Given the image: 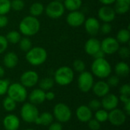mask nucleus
<instances>
[{
  "label": "nucleus",
  "instance_id": "f257e3e1",
  "mask_svg": "<svg viewBox=\"0 0 130 130\" xmlns=\"http://www.w3.org/2000/svg\"><path fill=\"white\" fill-rule=\"evenodd\" d=\"M40 21L36 17L27 15L22 18L18 25V30L21 35L24 37H32L36 35L40 30Z\"/></svg>",
  "mask_w": 130,
  "mask_h": 130
},
{
  "label": "nucleus",
  "instance_id": "f03ea898",
  "mask_svg": "<svg viewBox=\"0 0 130 130\" xmlns=\"http://www.w3.org/2000/svg\"><path fill=\"white\" fill-rule=\"evenodd\" d=\"M93 75L104 79L108 78L112 72V67L110 62L105 59H94L91 66Z\"/></svg>",
  "mask_w": 130,
  "mask_h": 130
},
{
  "label": "nucleus",
  "instance_id": "7ed1b4c3",
  "mask_svg": "<svg viewBox=\"0 0 130 130\" xmlns=\"http://www.w3.org/2000/svg\"><path fill=\"white\" fill-rule=\"evenodd\" d=\"M47 52L42 46H33L26 53L25 59L27 62L34 66L43 65L47 59Z\"/></svg>",
  "mask_w": 130,
  "mask_h": 130
},
{
  "label": "nucleus",
  "instance_id": "20e7f679",
  "mask_svg": "<svg viewBox=\"0 0 130 130\" xmlns=\"http://www.w3.org/2000/svg\"><path fill=\"white\" fill-rule=\"evenodd\" d=\"M74 71L72 68L64 66L57 69L54 73L53 80L60 86L70 85L74 79Z\"/></svg>",
  "mask_w": 130,
  "mask_h": 130
},
{
  "label": "nucleus",
  "instance_id": "39448f33",
  "mask_svg": "<svg viewBox=\"0 0 130 130\" xmlns=\"http://www.w3.org/2000/svg\"><path fill=\"white\" fill-rule=\"evenodd\" d=\"M8 97L11 98L16 103L24 102L27 98V91L25 87L21 83H12L9 85L7 91Z\"/></svg>",
  "mask_w": 130,
  "mask_h": 130
},
{
  "label": "nucleus",
  "instance_id": "423d86ee",
  "mask_svg": "<svg viewBox=\"0 0 130 130\" xmlns=\"http://www.w3.org/2000/svg\"><path fill=\"white\" fill-rule=\"evenodd\" d=\"M65 11L66 9L63 3L56 0H53L49 2L44 9L46 16L51 19H58L61 18L64 14Z\"/></svg>",
  "mask_w": 130,
  "mask_h": 130
},
{
  "label": "nucleus",
  "instance_id": "0eeeda50",
  "mask_svg": "<svg viewBox=\"0 0 130 130\" xmlns=\"http://www.w3.org/2000/svg\"><path fill=\"white\" fill-rule=\"evenodd\" d=\"M53 117L59 123H66L72 117V110L68 105L59 103L53 108Z\"/></svg>",
  "mask_w": 130,
  "mask_h": 130
},
{
  "label": "nucleus",
  "instance_id": "6e6552de",
  "mask_svg": "<svg viewBox=\"0 0 130 130\" xmlns=\"http://www.w3.org/2000/svg\"><path fill=\"white\" fill-rule=\"evenodd\" d=\"M39 116V110L31 103H25L21 109V117L26 123H34Z\"/></svg>",
  "mask_w": 130,
  "mask_h": 130
},
{
  "label": "nucleus",
  "instance_id": "1a4fd4ad",
  "mask_svg": "<svg viewBox=\"0 0 130 130\" xmlns=\"http://www.w3.org/2000/svg\"><path fill=\"white\" fill-rule=\"evenodd\" d=\"M94 82V75L91 72L84 71L79 74L78 78V87L81 91L86 93L91 91Z\"/></svg>",
  "mask_w": 130,
  "mask_h": 130
},
{
  "label": "nucleus",
  "instance_id": "9d476101",
  "mask_svg": "<svg viewBox=\"0 0 130 130\" xmlns=\"http://www.w3.org/2000/svg\"><path fill=\"white\" fill-rule=\"evenodd\" d=\"M120 44L115 37H107L101 41V49L105 55H113L117 53Z\"/></svg>",
  "mask_w": 130,
  "mask_h": 130
},
{
  "label": "nucleus",
  "instance_id": "9b49d317",
  "mask_svg": "<svg viewBox=\"0 0 130 130\" xmlns=\"http://www.w3.org/2000/svg\"><path fill=\"white\" fill-rule=\"evenodd\" d=\"M117 13L113 7L110 5H103L98 11V20L104 23H111L116 18Z\"/></svg>",
  "mask_w": 130,
  "mask_h": 130
},
{
  "label": "nucleus",
  "instance_id": "f8f14e48",
  "mask_svg": "<svg viewBox=\"0 0 130 130\" xmlns=\"http://www.w3.org/2000/svg\"><path fill=\"white\" fill-rule=\"evenodd\" d=\"M86 18L85 14L78 10L69 11V13L66 16V23L72 27H78L84 24Z\"/></svg>",
  "mask_w": 130,
  "mask_h": 130
},
{
  "label": "nucleus",
  "instance_id": "ddd939ff",
  "mask_svg": "<svg viewBox=\"0 0 130 130\" xmlns=\"http://www.w3.org/2000/svg\"><path fill=\"white\" fill-rule=\"evenodd\" d=\"M21 84L25 88H32L39 82V75L37 72L27 70L22 73L20 78Z\"/></svg>",
  "mask_w": 130,
  "mask_h": 130
},
{
  "label": "nucleus",
  "instance_id": "4468645a",
  "mask_svg": "<svg viewBox=\"0 0 130 130\" xmlns=\"http://www.w3.org/2000/svg\"><path fill=\"white\" fill-rule=\"evenodd\" d=\"M107 120L115 126H120L125 123L126 120V114L122 110L116 108L108 113Z\"/></svg>",
  "mask_w": 130,
  "mask_h": 130
},
{
  "label": "nucleus",
  "instance_id": "2eb2a0df",
  "mask_svg": "<svg viewBox=\"0 0 130 130\" xmlns=\"http://www.w3.org/2000/svg\"><path fill=\"white\" fill-rule=\"evenodd\" d=\"M83 25L86 33L92 37L96 36L100 32L101 24L98 18L94 17H89L85 19Z\"/></svg>",
  "mask_w": 130,
  "mask_h": 130
},
{
  "label": "nucleus",
  "instance_id": "dca6fc26",
  "mask_svg": "<svg viewBox=\"0 0 130 130\" xmlns=\"http://www.w3.org/2000/svg\"><path fill=\"white\" fill-rule=\"evenodd\" d=\"M85 52L91 56H94L99 50H101V40L96 37H91L89 38L85 43L84 46Z\"/></svg>",
  "mask_w": 130,
  "mask_h": 130
},
{
  "label": "nucleus",
  "instance_id": "f3484780",
  "mask_svg": "<svg viewBox=\"0 0 130 130\" xmlns=\"http://www.w3.org/2000/svg\"><path fill=\"white\" fill-rule=\"evenodd\" d=\"M101 106L105 110H112L116 109L119 104V98L117 95L113 94H107L101 101Z\"/></svg>",
  "mask_w": 130,
  "mask_h": 130
},
{
  "label": "nucleus",
  "instance_id": "a211bd4d",
  "mask_svg": "<svg viewBox=\"0 0 130 130\" xmlns=\"http://www.w3.org/2000/svg\"><path fill=\"white\" fill-rule=\"evenodd\" d=\"M110 87L107 84V82L104 81H98L95 83H94V85L92 87V91L94 94L99 97V98H103L110 92Z\"/></svg>",
  "mask_w": 130,
  "mask_h": 130
},
{
  "label": "nucleus",
  "instance_id": "6ab92c4d",
  "mask_svg": "<svg viewBox=\"0 0 130 130\" xmlns=\"http://www.w3.org/2000/svg\"><path fill=\"white\" fill-rule=\"evenodd\" d=\"M77 119L82 123H87L92 118V110L86 105L79 106L76 110Z\"/></svg>",
  "mask_w": 130,
  "mask_h": 130
},
{
  "label": "nucleus",
  "instance_id": "aec40b11",
  "mask_svg": "<svg viewBox=\"0 0 130 130\" xmlns=\"http://www.w3.org/2000/svg\"><path fill=\"white\" fill-rule=\"evenodd\" d=\"M3 126L6 130H18L20 126V120L14 114H8L3 120Z\"/></svg>",
  "mask_w": 130,
  "mask_h": 130
},
{
  "label": "nucleus",
  "instance_id": "412c9836",
  "mask_svg": "<svg viewBox=\"0 0 130 130\" xmlns=\"http://www.w3.org/2000/svg\"><path fill=\"white\" fill-rule=\"evenodd\" d=\"M18 63V56L14 52L10 51L5 54L3 57V64L5 67L11 69L15 68Z\"/></svg>",
  "mask_w": 130,
  "mask_h": 130
},
{
  "label": "nucleus",
  "instance_id": "4be33fe9",
  "mask_svg": "<svg viewBox=\"0 0 130 130\" xmlns=\"http://www.w3.org/2000/svg\"><path fill=\"white\" fill-rule=\"evenodd\" d=\"M46 100L45 98V91H43L40 88H36L34 89L30 94H29V101L30 103L36 105V104H40L43 103Z\"/></svg>",
  "mask_w": 130,
  "mask_h": 130
},
{
  "label": "nucleus",
  "instance_id": "5701e85b",
  "mask_svg": "<svg viewBox=\"0 0 130 130\" xmlns=\"http://www.w3.org/2000/svg\"><path fill=\"white\" fill-rule=\"evenodd\" d=\"M113 8L118 14H126L129 11L130 0H116Z\"/></svg>",
  "mask_w": 130,
  "mask_h": 130
},
{
  "label": "nucleus",
  "instance_id": "b1692460",
  "mask_svg": "<svg viewBox=\"0 0 130 130\" xmlns=\"http://www.w3.org/2000/svg\"><path fill=\"white\" fill-rule=\"evenodd\" d=\"M114 71L118 77H126L129 74V66L126 62L121 61L116 64Z\"/></svg>",
  "mask_w": 130,
  "mask_h": 130
},
{
  "label": "nucleus",
  "instance_id": "393cba45",
  "mask_svg": "<svg viewBox=\"0 0 130 130\" xmlns=\"http://www.w3.org/2000/svg\"><path fill=\"white\" fill-rule=\"evenodd\" d=\"M53 116L49 112H44L41 114H39L38 117L35 120V123L41 126H50L53 121Z\"/></svg>",
  "mask_w": 130,
  "mask_h": 130
},
{
  "label": "nucleus",
  "instance_id": "a878e982",
  "mask_svg": "<svg viewBox=\"0 0 130 130\" xmlns=\"http://www.w3.org/2000/svg\"><path fill=\"white\" fill-rule=\"evenodd\" d=\"M117 40L119 42L120 44L125 45L128 43L130 40V31L129 28H122L120 29L116 37Z\"/></svg>",
  "mask_w": 130,
  "mask_h": 130
},
{
  "label": "nucleus",
  "instance_id": "bb28decb",
  "mask_svg": "<svg viewBox=\"0 0 130 130\" xmlns=\"http://www.w3.org/2000/svg\"><path fill=\"white\" fill-rule=\"evenodd\" d=\"M44 9H45V7L41 2H34L31 4V5L29 8L30 15L37 18L43 14Z\"/></svg>",
  "mask_w": 130,
  "mask_h": 130
},
{
  "label": "nucleus",
  "instance_id": "cd10ccee",
  "mask_svg": "<svg viewBox=\"0 0 130 130\" xmlns=\"http://www.w3.org/2000/svg\"><path fill=\"white\" fill-rule=\"evenodd\" d=\"M62 3L65 9L69 11H78L82 6V0H64Z\"/></svg>",
  "mask_w": 130,
  "mask_h": 130
},
{
  "label": "nucleus",
  "instance_id": "c85d7f7f",
  "mask_svg": "<svg viewBox=\"0 0 130 130\" xmlns=\"http://www.w3.org/2000/svg\"><path fill=\"white\" fill-rule=\"evenodd\" d=\"M21 34L18 30H11L6 35L5 38L8 40V43L11 44H18L21 39Z\"/></svg>",
  "mask_w": 130,
  "mask_h": 130
},
{
  "label": "nucleus",
  "instance_id": "c756f323",
  "mask_svg": "<svg viewBox=\"0 0 130 130\" xmlns=\"http://www.w3.org/2000/svg\"><path fill=\"white\" fill-rule=\"evenodd\" d=\"M54 83H55V82H54L53 78H52L50 77H46L40 81L39 86H40V89L46 91L50 90L53 87Z\"/></svg>",
  "mask_w": 130,
  "mask_h": 130
},
{
  "label": "nucleus",
  "instance_id": "7c9ffc66",
  "mask_svg": "<svg viewBox=\"0 0 130 130\" xmlns=\"http://www.w3.org/2000/svg\"><path fill=\"white\" fill-rule=\"evenodd\" d=\"M18 46H19V48L21 51L23 52H28L32 47H33V45H32V41L31 40L27 37H21V40L19 41V43H18Z\"/></svg>",
  "mask_w": 130,
  "mask_h": 130
},
{
  "label": "nucleus",
  "instance_id": "2f4dec72",
  "mask_svg": "<svg viewBox=\"0 0 130 130\" xmlns=\"http://www.w3.org/2000/svg\"><path fill=\"white\" fill-rule=\"evenodd\" d=\"M2 106L6 111L11 112L16 108V102L13 101L11 98L6 97L2 102Z\"/></svg>",
  "mask_w": 130,
  "mask_h": 130
},
{
  "label": "nucleus",
  "instance_id": "473e14b6",
  "mask_svg": "<svg viewBox=\"0 0 130 130\" xmlns=\"http://www.w3.org/2000/svg\"><path fill=\"white\" fill-rule=\"evenodd\" d=\"M11 10V0H0V14L6 15Z\"/></svg>",
  "mask_w": 130,
  "mask_h": 130
},
{
  "label": "nucleus",
  "instance_id": "72a5a7b5",
  "mask_svg": "<svg viewBox=\"0 0 130 130\" xmlns=\"http://www.w3.org/2000/svg\"><path fill=\"white\" fill-rule=\"evenodd\" d=\"M94 117H95L94 119H96L98 122L104 123L108 120V113L107 110H105L104 109H102V110L99 109L96 111Z\"/></svg>",
  "mask_w": 130,
  "mask_h": 130
},
{
  "label": "nucleus",
  "instance_id": "f704fd0d",
  "mask_svg": "<svg viewBox=\"0 0 130 130\" xmlns=\"http://www.w3.org/2000/svg\"><path fill=\"white\" fill-rule=\"evenodd\" d=\"M73 71H75L78 73H81L85 70V63L82 59H75L72 63Z\"/></svg>",
  "mask_w": 130,
  "mask_h": 130
},
{
  "label": "nucleus",
  "instance_id": "c9c22d12",
  "mask_svg": "<svg viewBox=\"0 0 130 130\" xmlns=\"http://www.w3.org/2000/svg\"><path fill=\"white\" fill-rule=\"evenodd\" d=\"M25 3L23 0H12L11 1V8L15 11H20L24 9Z\"/></svg>",
  "mask_w": 130,
  "mask_h": 130
},
{
  "label": "nucleus",
  "instance_id": "e433bc0d",
  "mask_svg": "<svg viewBox=\"0 0 130 130\" xmlns=\"http://www.w3.org/2000/svg\"><path fill=\"white\" fill-rule=\"evenodd\" d=\"M117 53H119V56H120V58H122L123 59H126L129 57L130 56L129 47L127 46H125V45L120 46Z\"/></svg>",
  "mask_w": 130,
  "mask_h": 130
},
{
  "label": "nucleus",
  "instance_id": "4c0bfd02",
  "mask_svg": "<svg viewBox=\"0 0 130 130\" xmlns=\"http://www.w3.org/2000/svg\"><path fill=\"white\" fill-rule=\"evenodd\" d=\"M10 82L7 79L0 78V96H2L7 93Z\"/></svg>",
  "mask_w": 130,
  "mask_h": 130
},
{
  "label": "nucleus",
  "instance_id": "58836bf2",
  "mask_svg": "<svg viewBox=\"0 0 130 130\" xmlns=\"http://www.w3.org/2000/svg\"><path fill=\"white\" fill-rule=\"evenodd\" d=\"M8 47V42L5 38V36L0 35V54L4 53Z\"/></svg>",
  "mask_w": 130,
  "mask_h": 130
},
{
  "label": "nucleus",
  "instance_id": "ea45409f",
  "mask_svg": "<svg viewBox=\"0 0 130 130\" xmlns=\"http://www.w3.org/2000/svg\"><path fill=\"white\" fill-rule=\"evenodd\" d=\"M107 82L110 87H117L120 83V77L117 75H110Z\"/></svg>",
  "mask_w": 130,
  "mask_h": 130
},
{
  "label": "nucleus",
  "instance_id": "a19ab883",
  "mask_svg": "<svg viewBox=\"0 0 130 130\" xmlns=\"http://www.w3.org/2000/svg\"><path fill=\"white\" fill-rule=\"evenodd\" d=\"M112 30V26L110 24V23H103L102 24H101V27H100V31L104 34V35H107V34H109Z\"/></svg>",
  "mask_w": 130,
  "mask_h": 130
},
{
  "label": "nucleus",
  "instance_id": "79ce46f5",
  "mask_svg": "<svg viewBox=\"0 0 130 130\" xmlns=\"http://www.w3.org/2000/svg\"><path fill=\"white\" fill-rule=\"evenodd\" d=\"M91 110H95L97 111L98 110H99L101 107V101H99L97 99H93L91 100L89 104H88V106Z\"/></svg>",
  "mask_w": 130,
  "mask_h": 130
},
{
  "label": "nucleus",
  "instance_id": "37998d69",
  "mask_svg": "<svg viewBox=\"0 0 130 130\" xmlns=\"http://www.w3.org/2000/svg\"><path fill=\"white\" fill-rule=\"evenodd\" d=\"M88 127L91 130H99L101 129V123L96 119H91L88 121Z\"/></svg>",
  "mask_w": 130,
  "mask_h": 130
},
{
  "label": "nucleus",
  "instance_id": "c03bdc74",
  "mask_svg": "<svg viewBox=\"0 0 130 130\" xmlns=\"http://www.w3.org/2000/svg\"><path fill=\"white\" fill-rule=\"evenodd\" d=\"M120 93L123 95L130 96V85L129 84L123 85L120 88Z\"/></svg>",
  "mask_w": 130,
  "mask_h": 130
},
{
  "label": "nucleus",
  "instance_id": "a18cd8bd",
  "mask_svg": "<svg viewBox=\"0 0 130 130\" xmlns=\"http://www.w3.org/2000/svg\"><path fill=\"white\" fill-rule=\"evenodd\" d=\"M8 24V18L6 15L0 14V28L5 27Z\"/></svg>",
  "mask_w": 130,
  "mask_h": 130
},
{
  "label": "nucleus",
  "instance_id": "49530a36",
  "mask_svg": "<svg viewBox=\"0 0 130 130\" xmlns=\"http://www.w3.org/2000/svg\"><path fill=\"white\" fill-rule=\"evenodd\" d=\"M48 130H62V126L61 123L56 122V123H52L49 126Z\"/></svg>",
  "mask_w": 130,
  "mask_h": 130
},
{
  "label": "nucleus",
  "instance_id": "de8ad7c7",
  "mask_svg": "<svg viewBox=\"0 0 130 130\" xmlns=\"http://www.w3.org/2000/svg\"><path fill=\"white\" fill-rule=\"evenodd\" d=\"M45 98L47 101H53L55 98V94L53 91H47L45 93Z\"/></svg>",
  "mask_w": 130,
  "mask_h": 130
},
{
  "label": "nucleus",
  "instance_id": "09e8293b",
  "mask_svg": "<svg viewBox=\"0 0 130 130\" xmlns=\"http://www.w3.org/2000/svg\"><path fill=\"white\" fill-rule=\"evenodd\" d=\"M103 5H111L114 4L116 0H98Z\"/></svg>",
  "mask_w": 130,
  "mask_h": 130
},
{
  "label": "nucleus",
  "instance_id": "8fccbe9b",
  "mask_svg": "<svg viewBox=\"0 0 130 130\" xmlns=\"http://www.w3.org/2000/svg\"><path fill=\"white\" fill-rule=\"evenodd\" d=\"M105 53L101 50H99L93 57L94 58V59H102V58H104L105 57Z\"/></svg>",
  "mask_w": 130,
  "mask_h": 130
},
{
  "label": "nucleus",
  "instance_id": "3c124183",
  "mask_svg": "<svg viewBox=\"0 0 130 130\" xmlns=\"http://www.w3.org/2000/svg\"><path fill=\"white\" fill-rule=\"evenodd\" d=\"M119 101H121L123 103H126L128 101H130L129 96H126V95H123V94H120V98H119Z\"/></svg>",
  "mask_w": 130,
  "mask_h": 130
},
{
  "label": "nucleus",
  "instance_id": "603ef678",
  "mask_svg": "<svg viewBox=\"0 0 130 130\" xmlns=\"http://www.w3.org/2000/svg\"><path fill=\"white\" fill-rule=\"evenodd\" d=\"M124 110H125V112L126 113L127 115H129L130 114V101H128L126 103L124 104Z\"/></svg>",
  "mask_w": 130,
  "mask_h": 130
},
{
  "label": "nucleus",
  "instance_id": "864d4df0",
  "mask_svg": "<svg viewBox=\"0 0 130 130\" xmlns=\"http://www.w3.org/2000/svg\"><path fill=\"white\" fill-rule=\"evenodd\" d=\"M4 75H5V69L2 66H0V78H2Z\"/></svg>",
  "mask_w": 130,
  "mask_h": 130
},
{
  "label": "nucleus",
  "instance_id": "5fc2aeb1",
  "mask_svg": "<svg viewBox=\"0 0 130 130\" xmlns=\"http://www.w3.org/2000/svg\"><path fill=\"white\" fill-rule=\"evenodd\" d=\"M56 1H59V2H63L64 0H56Z\"/></svg>",
  "mask_w": 130,
  "mask_h": 130
},
{
  "label": "nucleus",
  "instance_id": "6e6d98bb",
  "mask_svg": "<svg viewBox=\"0 0 130 130\" xmlns=\"http://www.w3.org/2000/svg\"><path fill=\"white\" fill-rule=\"evenodd\" d=\"M24 130H34V129H24Z\"/></svg>",
  "mask_w": 130,
  "mask_h": 130
}]
</instances>
